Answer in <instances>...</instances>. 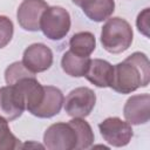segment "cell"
<instances>
[{"mask_svg":"<svg viewBox=\"0 0 150 150\" xmlns=\"http://www.w3.org/2000/svg\"><path fill=\"white\" fill-rule=\"evenodd\" d=\"M43 143L45 148L49 150H75L77 135L69 122H57L46 129Z\"/></svg>","mask_w":150,"mask_h":150,"instance_id":"4","label":"cell"},{"mask_svg":"<svg viewBox=\"0 0 150 150\" xmlns=\"http://www.w3.org/2000/svg\"><path fill=\"white\" fill-rule=\"evenodd\" d=\"M82 8V12L95 22H102L111 16L115 11L114 0H71Z\"/></svg>","mask_w":150,"mask_h":150,"instance_id":"12","label":"cell"},{"mask_svg":"<svg viewBox=\"0 0 150 150\" xmlns=\"http://www.w3.org/2000/svg\"><path fill=\"white\" fill-rule=\"evenodd\" d=\"M14 34V26L12 20L6 15H0V49L6 47Z\"/></svg>","mask_w":150,"mask_h":150,"instance_id":"19","label":"cell"},{"mask_svg":"<svg viewBox=\"0 0 150 150\" xmlns=\"http://www.w3.org/2000/svg\"><path fill=\"white\" fill-rule=\"evenodd\" d=\"M20 146V141L12 134L8 121L0 115V150H13Z\"/></svg>","mask_w":150,"mask_h":150,"instance_id":"17","label":"cell"},{"mask_svg":"<svg viewBox=\"0 0 150 150\" xmlns=\"http://www.w3.org/2000/svg\"><path fill=\"white\" fill-rule=\"evenodd\" d=\"M136 26L142 34H144L145 36H149V8H144L137 15Z\"/></svg>","mask_w":150,"mask_h":150,"instance_id":"20","label":"cell"},{"mask_svg":"<svg viewBox=\"0 0 150 150\" xmlns=\"http://www.w3.org/2000/svg\"><path fill=\"white\" fill-rule=\"evenodd\" d=\"M96 103V94L88 87L73 89L63 100L64 111L70 117L84 118L93 111Z\"/></svg>","mask_w":150,"mask_h":150,"instance_id":"5","label":"cell"},{"mask_svg":"<svg viewBox=\"0 0 150 150\" xmlns=\"http://www.w3.org/2000/svg\"><path fill=\"white\" fill-rule=\"evenodd\" d=\"M64 96L62 91L54 86H45V94L40 104L30 112L40 118H49L57 115L63 105Z\"/></svg>","mask_w":150,"mask_h":150,"instance_id":"11","label":"cell"},{"mask_svg":"<svg viewBox=\"0 0 150 150\" xmlns=\"http://www.w3.org/2000/svg\"><path fill=\"white\" fill-rule=\"evenodd\" d=\"M21 62L34 74L42 73L53 64V52L45 43H32L23 50Z\"/></svg>","mask_w":150,"mask_h":150,"instance_id":"8","label":"cell"},{"mask_svg":"<svg viewBox=\"0 0 150 150\" xmlns=\"http://www.w3.org/2000/svg\"><path fill=\"white\" fill-rule=\"evenodd\" d=\"M33 74L34 73L28 70L21 61H15L6 68V70H5V81H6L7 84H13L18 80H20L25 76H28V75H33Z\"/></svg>","mask_w":150,"mask_h":150,"instance_id":"18","label":"cell"},{"mask_svg":"<svg viewBox=\"0 0 150 150\" xmlns=\"http://www.w3.org/2000/svg\"><path fill=\"white\" fill-rule=\"evenodd\" d=\"M98 130L103 139L116 148L125 146L134 136L131 124L122 121L120 117H108L103 120L98 124Z\"/></svg>","mask_w":150,"mask_h":150,"instance_id":"6","label":"cell"},{"mask_svg":"<svg viewBox=\"0 0 150 150\" xmlns=\"http://www.w3.org/2000/svg\"><path fill=\"white\" fill-rule=\"evenodd\" d=\"M114 66L102 59H90L84 77L98 88H107L110 86L112 79Z\"/></svg>","mask_w":150,"mask_h":150,"instance_id":"13","label":"cell"},{"mask_svg":"<svg viewBox=\"0 0 150 150\" xmlns=\"http://www.w3.org/2000/svg\"><path fill=\"white\" fill-rule=\"evenodd\" d=\"M48 7L45 0H22L16 11V19L20 27L28 32L40 30L41 16Z\"/></svg>","mask_w":150,"mask_h":150,"instance_id":"7","label":"cell"},{"mask_svg":"<svg viewBox=\"0 0 150 150\" xmlns=\"http://www.w3.org/2000/svg\"><path fill=\"white\" fill-rule=\"evenodd\" d=\"M95 48L96 39L90 32L75 33L69 40V50L80 56H90Z\"/></svg>","mask_w":150,"mask_h":150,"instance_id":"15","label":"cell"},{"mask_svg":"<svg viewBox=\"0 0 150 150\" xmlns=\"http://www.w3.org/2000/svg\"><path fill=\"white\" fill-rule=\"evenodd\" d=\"M69 123L73 125L77 135V144L75 150L90 148L95 139L94 131L90 124L84 118H80V117H73V120H70Z\"/></svg>","mask_w":150,"mask_h":150,"instance_id":"16","label":"cell"},{"mask_svg":"<svg viewBox=\"0 0 150 150\" xmlns=\"http://www.w3.org/2000/svg\"><path fill=\"white\" fill-rule=\"evenodd\" d=\"M90 62L89 56H80L73 53L71 50H67L61 59L62 70L71 76V77H82L84 76L88 66Z\"/></svg>","mask_w":150,"mask_h":150,"instance_id":"14","label":"cell"},{"mask_svg":"<svg viewBox=\"0 0 150 150\" xmlns=\"http://www.w3.org/2000/svg\"><path fill=\"white\" fill-rule=\"evenodd\" d=\"M123 115L130 124L139 125L148 123L150 118V95L139 94L130 96L123 107Z\"/></svg>","mask_w":150,"mask_h":150,"instance_id":"10","label":"cell"},{"mask_svg":"<svg viewBox=\"0 0 150 150\" xmlns=\"http://www.w3.org/2000/svg\"><path fill=\"white\" fill-rule=\"evenodd\" d=\"M70 15L68 11L61 6L48 7L40 21V30L49 40L63 39L70 29Z\"/></svg>","mask_w":150,"mask_h":150,"instance_id":"3","label":"cell"},{"mask_svg":"<svg viewBox=\"0 0 150 150\" xmlns=\"http://www.w3.org/2000/svg\"><path fill=\"white\" fill-rule=\"evenodd\" d=\"M150 82V61L142 52H135L114 66L110 88L120 94H130Z\"/></svg>","mask_w":150,"mask_h":150,"instance_id":"1","label":"cell"},{"mask_svg":"<svg viewBox=\"0 0 150 150\" xmlns=\"http://www.w3.org/2000/svg\"><path fill=\"white\" fill-rule=\"evenodd\" d=\"M26 110L22 94L14 86L0 87V115L8 122L19 118Z\"/></svg>","mask_w":150,"mask_h":150,"instance_id":"9","label":"cell"},{"mask_svg":"<svg viewBox=\"0 0 150 150\" xmlns=\"http://www.w3.org/2000/svg\"><path fill=\"white\" fill-rule=\"evenodd\" d=\"M134 32L130 23L120 16L107 19L101 30V43L111 54L125 52L132 43Z\"/></svg>","mask_w":150,"mask_h":150,"instance_id":"2","label":"cell"}]
</instances>
